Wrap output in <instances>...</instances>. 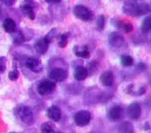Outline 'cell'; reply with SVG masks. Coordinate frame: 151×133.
Listing matches in <instances>:
<instances>
[{"mask_svg":"<svg viewBox=\"0 0 151 133\" xmlns=\"http://www.w3.org/2000/svg\"><path fill=\"white\" fill-rule=\"evenodd\" d=\"M150 11V7L147 3H141L138 5V16L146 15Z\"/></svg>","mask_w":151,"mask_h":133,"instance_id":"23","label":"cell"},{"mask_svg":"<svg viewBox=\"0 0 151 133\" xmlns=\"http://www.w3.org/2000/svg\"><path fill=\"white\" fill-rule=\"evenodd\" d=\"M22 13L26 15L30 20H34L35 18V14L32 6L29 4H25L22 7Z\"/></svg>","mask_w":151,"mask_h":133,"instance_id":"17","label":"cell"},{"mask_svg":"<svg viewBox=\"0 0 151 133\" xmlns=\"http://www.w3.org/2000/svg\"><path fill=\"white\" fill-rule=\"evenodd\" d=\"M62 0H45V1L49 4H58L60 3Z\"/></svg>","mask_w":151,"mask_h":133,"instance_id":"33","label":"cell"},{"mask_svg":"<svg viewBox=\"0 0 151 133\" xmlns=\"http://www.w3.org/2000/svg\"><path fill=\"white\" fill-rule=\"evenodd\" d=\"M88 73L86 69V68L81 66H77L73 73V76L76 80L77 81H83L85 80Z\"/></svg>","mask_w":151,"mask_h":133,"instance_id":"14","label":"cell"},{"mask_svg":"<svg viewBox=\"0 0 151 133\" xmlns=\"http://www.w3.org/2000/svg\"><path fill=\"white\" fill-rule=\"evenodd\" d=\"M118 131L120 132H133L134 128L133 124L129 121H125L121 124L118 128Z\"/></svg>","mask_w":151,"mask_h":133,"instance_id":"19","label":"cell"},{"mask_svg":"<svg viewBox=\"0 0 151 133\" xmlns=\"http://www.w3.org/2000/svg\"><path fill=\"white\" fill-rule=\"evenodd\" d=\"M0 80H1V78H0Z\"/></svg>","mask_w":151,"mask_h":133,"instance_id":"35","label":"cell"},{"mask_svg":"<svg viewBox=\"0 0 151 133\" xmlns=\"http://www.w3.org/2000/svg\"><path fill=\"white\" fill-rule=\"evenodd\" d=\"M12 39L15 45H21L25 41V37L23 33L19 30H15L14 32Z\"/></svg>","mask_w":151,"mask_h":133,"instance_id":"21","label":"cell"},{"mask_svg":"<svg viewBox=\"0 0 151 133\" xmlns=\"http://www.w3.org/2000/svg\"><path fill=\"white\" fill-rule=\"evenodd\" d=\"M91 119V112L86 110L77 111L74 115V120L76 124L79 127H84L89 124Z\"/></svg>","mask_w":151,"mask_h":133,"instance_id":"3","label":"cell"},{"mask_svg":"<svg viewBox=\"0 0 151 133\" xmlns=\"http://www.w3.org/2000/svg\"><path fill=\"white\" fill-rule=\"evenodd\" d=\"M123 113V110L122 107L119 105H115L108 110L107 118L110 121L116 122L122 118Z\"/></svg>","mask_w":151,"mask_h":133,"instance_id":"8","label":"cell"},{"mask_svg":"<svg viewBox=\"0 0 151 133\" xmlns=\"http://www.w3.org/2000/svg\"><path fill=\"white\" fill-rule=\"evenodd\" d=\"M2 26L4 30L9 33H13L16 30V23L15 21L10 18H6L4 20Z\"/></svg>","mask_w":151,"mask_h":133,"instance_id":"15","label":"cell"},{"mask_svg":"<svg viewBox=\"0 0 151 133\" xmlns=\"http://www.w3.org/2000/svg\"><path fill=\"white\" fill-rule=\"evenodd\" d=\"M108 41L109 44L115 47H120L125 43L124 37L117 32H113L109 35Z\"/></svg>","mask_w":151,"mask_h":133,"instance_id":"10","label":"cell"},{"mask_svg":"<svg viewBox=\"0 0 151 133\" xmlns=\"http://www.w3.org/2000/svg\"><path fill=\"white\" fill-rule=\"evenodd\" d=\"M73 51L74 53V54L79 57L84 58V59H88L90 56V53L88 52V47L86 45L83 46L81 50L80 51L78 49V46L77 45H75L73 47Z\"/></svg>","mask_w":151,"mask_h":133,"instance_id":"16","label":"cell"},{"mask_svg":"<svg viewBox=\"0 0 151 133\" xmlns=\"http://www.w3.org/2000/svg\"><path fill=\"white\" fill-rule=\"evenodd\" d=\"M7 59L5 56H0V73H4L6 70Z\"/></svg>","mask_w":151,"mask_h":133,"instance_id":"29","label":"cell"},{"mask_svg":"<svg viewBox=\"0 0 151 133\" xmlns=\"http://www.w3.org/2000/svg\"><path fill=\"white\" fill-rule=\"evenodd\" d=\"M50 42L45 37L38 39L34 44V48L36 52L40 54H44L47 52Z\"/></svg>","mask_w":151,"mask_h":133,"instance_id":"11","label":"cell"},{"mask_svg":"<svg viewBox=\"0 0 151 133\" xmlns=\"http://www.w3.org/2000/svg\"><path fill=\"white\" fill-rule=\"evenodd\" d=\"M114 81L113 74L111 71L106 70L103 72L100 76V81L101 84L106 87H110L113 85Z\"/></svg>","mask_w":151,"mask_h":133,"instance_id":"13","label":"cell"},{"mask_svg":"<svg viewBox=\"0 0 151 133\" xmlns=\"http://www.w3.org/2000/svg\"><path fill=\"white\" fill-rule=\"evenodd\" d=\"M56 87L54 82L48 80H44L40 81L37 87V90L41 96H47L52 93Z\"/></svg>","mask_w":151,"mask_h":133,"instance_id":"4","label":"cell"},{"mask_svg":"<svg viewBox=\"0 0 151 133\" xmlns=\"http://www.w3.org/2000/svg\"><path fill=\"white\" fill-rule=\"evenodd\" d=\"M141 112V107L137 102L132 103L128 105L126 109L127 117L131 120H137L140 117Z\"/></svg>","mask_w":151,"mask_h":133,"instance_id":"7","label":"cell"},{"mask_svg":"<svg viewBox=\"0 0 151 133\" xmlns=\"http://www.w3.org/2000/svg\"><path fill=\"white\" fill-rule=\"evenodd\" d=\"M19 76V72L17 69H14L12 71H9L8 73V78L11 81H16L18 80Z\"/></svg>","mask_w":151,"mask_h":133,"instance_id":"27","label":"cell"},{"mask_svg":"<svg viewBox=\"0 0 151 133\" xmlns=\"http://www.w3.org/2000/svg\"><path fill=\"white\" fill-rule=\"evenodd\" d=\"M98 62L94 60H91L89 64L87 65V68H86L88 73H94L96 72V71L97 70L98 67Z\"/></svg>","mask_w":151,"mask_h":133,"instance_id":"24","label":"cell"},{"mask_svg":"<svg viewBox=\"0 0 151 133\" xmlns=\"http://www.w3.org/2000/svg\"><path fill=\"white\" fill-rule=\"evenodd\" d=\"M104 23H105V19L104 16L103 15H100L97 19L96 25L97 28L99 30L101 31L103 30L104 28Z\"/></svg>","mask_w":151,"mask_h":133,"instance_id":"26","label":"cell"},{"mask_svg":"<svg viewBox=\"0 0 151 133\" xmlns=\"http://www.w3.org/2000/svg\"><path fill=\"white\" fill-rule=\"evenodd\" d=\"M121 28H123V30L126 33H130L133 30V26L132 23L130 22L123 21V23L122 24Z\"/></svg>","mask_w":151,"mask_h":133,"instance_id":"28","label":"cell"},{"mask_svg":"<svg viewBox=\"0 0 151 133\" xmlns=\"http://www.w3.org/2000/svg\"><path fill=\"white\" fill-rule=\"evenodd\" d=\"M141 31L143 33H148L151 30V18L150 16H147L143 20L141 26Z\"/></svg>","mask_w":151,"mask_h":133,"instance_id":"18","label":"cell"},{"mask_svg":"<svg viewBox=\"0 0 151 133\" xmlns=\"http://www.w3.org/2000/svg\"><path fill=\"white\" fill-rule=\"evenodd\" d=\"M16 0H1V1L7 6H11L15 2Z\"/></svg>","mask_w":151,"mask_h":133,"instance_id":"31","label":"cell"},{"mask_svg":"<svg viewBox=\"0 0 151 133\" xmlns=\"http://www.w3.org/2000/svg\"><path fill=\"white\" fill-rule=\"evenodd\" d=\"M47 116L52 121L58 122L61 118V111L58 105H53L50 107L46 112Z\"/></svg>","mask_w":151,"mask_h":133,"instance_id":"12","label":"cell"},{"mask_svg":"<svg viewBox=\"0 0 151 133\" xmlns=\"http://www.w3.org/2000/svg\"><path fill=\"white\" fill-rule=\"evenodd\" d=\"M138 5L136 0H127L122 7V11L127 15L138 16Z\"/></svg>","mask_w":151,"mask_h":133,"instance_id":"6","label":"cell"},{"mask_svg":"<svg viewBox=\"0 0 151 133\" xmlns=\"http://www.w3.org/2000/svg\"><path fill=\"white\" fill-rule=\"evenodd\" d=\"M146 91V90L145 88V87H141L139 88V89L138 90V91L137 92L136 96H142L144 94H145Z\"/></svg>","mask_w":151,"mask_h":133,"instance_id":"32","label":"cell"},{"mask_svg":"<svg viewBox=\"0 0 151 133\" xmlns=\"http://www.w3.org/2000/svg\"><path fill=\"white\" fill-rule=\"evenodd\" d=\"M68 33H63L60 35V40L58 42V46L61 48H64L67 46L68 43Z\"/></svg>","mask_w":151,"mask_h":133,"instance_id":"25","label":"cell"},{"mask_svg":"<svg viewBox=\"0 0 151 133\" xmlns=\"http://www.w3.org/2000/svg\"><path fill=\"white\" fill-rule=\"evenodd\" d=\"M48 77L56 82H61L67 78L68 73L61 67H55L50 70Z\"/></svg>","mask_w":151,"mask_h":133,"instance_id":"5","label":"cell"},{"mask_svg":"<svg viewBox=\"0 0 151 133\" xmlns=\"http://www.w3.org/2000/svg\"><path fill=\"white\" fill-rule=\"evenodd\" d=\"M15 112L19 120L25 124L29 126L34 124V113L29 107L25 105H19L16 107Z\"/></svg>","mask_w":151,"mask_h":133,"instance_id":"1","label":"cell"},{"mask_svg":"<svg viewBox=\"0 0 151 133\" xmlns=\"http://www.w3.org/2000/svg\"><path fill=\"white\" fill-rule=\"evenodd\" d=\"M1 15H2V10H1V7L0 6V18L1 17Z\"/></svg>","mask_w":151,"mask_h":133,"instance_id":"34","label":"cell"},{"mask_svg":"<svg viewBox=\"0 0 151 133\" xmlns=\"http://www.w3.org/2000/svg\"><path fill=\"white\" fill-rule=\"evenodd\" d=\"M25 66L31 71L35 73H39L42 70L41 62L38 59L34 57H29L25 60Z\"/></svg>","mask_w":151,"mask_h":133,"instance_id":"9","label":"cell"},{"mask_svg":"<svg viewBox=\"0 0 151 133\" xmlns=\"http://www.w3.org/2000/svg\"><path fill=\"white\" fill-rule=\"evenodd\" d=\"M120 63L124 67L131 66L133 64V59L130 55L122 54L120 56Z\"/></svg>","mask_w":151,"mask_h":133,"instance_id":"22","label":"cell"},{"mask_svg":"<svg viewBox=\"0 0 151 133\" xmlns=\"http://www.w3.org/2000/svg\"><path fill=\"white\" fill-rule=\"evenodd\" d=\"M136 70L139 71V72H142L143 71L145 68H146V66L144 63H139L138 64H137L136 66Z\"/></svg>","mask_w":151,"mask_h":133,"instance_id":"30","label":"cell"},{"mask_svg":"<svg viewBox=\"0 0 151 133\" xmlns=\"http://www.w3.org/2000/svg\"><path fill=\"white\" fill-rule=\"evenodd\" d=\"M73 13L76 18L83 21H91L93 16L91 11L83 5H76L73 8Z\"/></svg>","mask_w":151,"mask_h":133,"instance_id":"2","label":"cell"},{"mask_svg":"<svg viewBox=\"0 0 151 133\" xmlns=\"http://www.w3.org/2000/svg\"><path fill=\"white\" fill-rule=\"evenodd\" d=\"M41 131L44 133L55 132V125L52 122H45L42 123L40 127Z\"/></svg>","mask_w":151,"mask_h":133,"instance_id":"20","label":"cell"}]
</instances>
